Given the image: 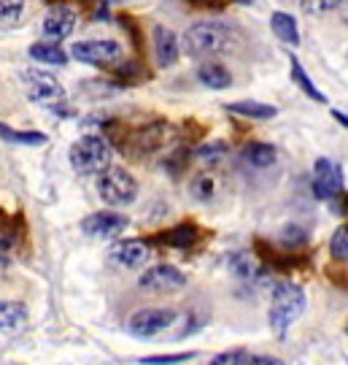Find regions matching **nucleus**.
I'll use <instances>...</instances> for the list:
<instances>
[{
    "label": "nucleus",
    "mask_w": 348,
    "mask_h": 365,
    "mask_svg": "<svg viewBox=\"0 0 348 365\" xmlns=\"http://www.w3.org/2000/svg\"><path fill=\"white\" fill-rule=\"evenodd\" d=\"M232 3H238V6H254L257 0H232Z\"/></svg>",
    "instance_id": "obj_35"
},
{
    "label": "nucleus",
    "mask_w": 348,
    "mask_h": 365,
    "mask_svg": "<svg viewBox=\"0 0 348 365\" xmlns=\"http://www.w3.org/2000/svg\"><path fill=\"white\" fill-rule=\"evenodd\" d=\"M70 54L78 63H87V66H114L122 60V46L108 38H92L73 43Z\"/></svg>",
    "instance_id": "obj_8"
},
{
    "label": "nucleus",
    "mask_w": 348,
    "mask_h": 365,
    "mask_svg": "<svg viewBox=\"0 0 348 365\" xmlns=\"http://www.w3.org/2000/svg\"><path fill=\"white\" fill-rule=\"evenodd\" d=\"M0 138L9 144H25V146H43L49 138L43 133H27V130H11L9 125L0 122Z\"/></svg>",
    "instance_id": "obj_23"
},
{
    "label": "nucleus",
    "mask_w": 348,
    "mask_h": 365,
    "mask_svg": "<svg viewBox=\"0 0 348 365\" xmlns=\"http://www.w3.org/2000/svg\"><path fill=\"white\" fill-rule=\"evenodd\" d=\"M235 33L221 22H194L186 33H184V49L192 57H219L235 49Z\"/></svg>",
    "instance_id": "obj_1"
},
{
    "label": "nucleus",
    "mask_w": 348,
    "mask_h": 365,
    "mask_svg": "<svg viewBox=\"0 0 348 365\" xmlns=\"http://www.w3.org/2000/svg\"><path fill=\"white\" fill-rule=\"evenodd\" d=\"M227 111L241 114V117H248V119H273L275 114H278V111H275V106L257 103V101H238V103H227Z\"/></svg>",
    "instance_id": "obj_20"
},
{
    "label": "nucleus",
    "mask_w": 348,
    "mask_h": 365,
    "mask_svg": "<svg viewBox=\"0 0 348 365\" xmlns=\"http://www.w3.org/2000/svg\"><path fill=\"white\" fill-rule=\"evenodd\" d=\"M189 3H194V6H203V9H221L219 0H189Z\"/></svg>",
    "instance_id": "obj_33"
},
{
    "label": "nucleus",
    "mask_w": 348,
    "mask_h": 365,
    "mask_svg": "<svg viewBox=\"0 0 348 365\" xmlns=\"http://www.w3.org/2000/svg\"><path fill=\"white\" fill-rule=\"evenodd\" d=\"M213 190H216V182L211 179V176H197L192 182V195L197 197V200H211L213 197Z\"/></svg>",
    "instance_id": "obj_26"
},
{
    "label": "nucleus",
    "mask_w": 348,
    "mask_h": 365,
    "mask_svg": "<svg viewBox=\"0 0 348 365\" xmlns=\"http://www.w3.org/2000/svg\"><path fill=\"white\" fill-rule=\"evenodd\" d=\"M194 352H179V354H162V357H143V365H179L192 360Z\"/></svg>",
    "instance_id": "obj_28"
},
{
    "label": "nucleus",
    "mask_w": 348,
    "mask_h": 365,
    "mask_svg": "<svg viewBox=\"0 0 348 365\" xmlns=\"http://www.w3.org/2000/svg\"><path fill=\"white\" fill-rule=\"evenodd\" d=\"M332 117L337 119V122H343V125H346L348 119H346V114H340V111H332Z\"/></svg>",
    "instance_id": "obj_34"
},
{
    "label": "nucleus",
    "mask_w": 348,
    "mask_h": 365,
    "mask_svg": "<svg viewBox=\"0 0 348 365\" xmlns=\"http://www.w3.org/2000/svg\"><path fill=\"white\" fill-rule=\"evenodd\" d=\"M329 252H332V260L335 262L348 260V230H346V225L335 230L332 241H329Z\"/></svg>",
    "instance_id": "obj_25"
},
{
    "label": "nucleus",
    "mask_w": 348,
    "mask_h": 365,
    "mask_svg": "<svg viewBox=\"0 0 348 365\" xmlns=\"http://www.w3.org/2000/svg\"><path fill=\"white\" fill-rule=\"evenodd\" d=\"M22 84H25V95L33 103L54 108V111H60V106L65 103V87L57 81V76L46 71H38V68L22 71Z\"/></svg>",
    "instance_id": "obj_5"
},
{
    "label": "nucleus",
    "mask_w": 348,
    "mask_h": 365,
    "mask_svg": "<svg viewBox=\"0 0 348 365\" xmlns=\"http://www.w3.org/2000/svg\"><path fill=\"white\" fill-rule=\"evenodd\" d=\"M243 354H246L243 349H238V352H221L211 360V365H241Z\"/></svg>",
    "instance_id": "obj_32"
},
{
    "label": "nucleus",
    "mask_w": 348,
    "mask_h": 365,
    "mask_svg": "<svg viewBox=\"0 0 348 365\" xmlns=\"http://www.w3.org/2000/svg\"><path fill=\"white\" fill-rule=\"evenodd\" d=\"M70 165L81 176H95L111 165V144L100 135H81L70 146Z\"/></svg>",
    "instance_id": "obj_3"
},
{
    "label": "nucleus",
    "mask_w": 348,
    "mask_h": 365,
    "mask_svg": "<svg viewBox=\"0 0 348 365\" xmlns=\"http://www.w3.org/2000/svg\"><path fill=\"white\" fill-rule=\"evenodd\" d=\"M30 57L36 63H46V66H65L68 63V52L63 46H57L54 41H41L30 46Z\"/></svg>",
    "instance_id": "obj_19"
},
{
    "label": "nucleus",
    "mask_w": 348,
    "mask_h": 365,
    "mask_svg": "<svg viewBox=\"0 0 348 365\" xmlns=\"http://www.w3.org/2000/svg\"><path fill=\"white\" fill-rule=\"evenodd\" d=\"M97 176V192L105 200V206H130L138 197V182L130 170L108 165Z\"/></svg>",
    "instance_id": "obj_4"
},
{
    "label": "nucleus",
    "mask_w": 348,
    "mask_h": 365,
    "mask_svg": "<svg viewBox=\"0 0 348 365\" xmlns=\"http://www.w3.org/2000/svg\"><path fill=\"white\" fill-rule=\"evenodd\" d=\"M73 30H76V11H73V9H68V6H54L52 11L46 14L43 25H41L43 38H49V41L68 38Z\"/></svg>",
    "instance_id": "obj_12"
},
{
    "label": "nucleus",
    "mask_w": 348,
    "mask_h": 365,
    "mask_svg": "<svg viewBox=\"0 0 348 365\" xmlns=\"http://www.w3.org/2000/svg\"><path fill=\"white\" fill-rule=\"evenodd\" d=\"M232 271L238 279H243V282H257V276H265V271L257 265V260L248 255V252H238V255H232Z\"/></svg>",
    "instance_id": "obj_21"
},
{
    "label": "nucleus",
    "mask_w": 348,
    "mask_h": 365,
    "mask_svg": "<svg viewBox=\"0 0 348 365\" xmlns=\"http://www.w3.org/2000/svg\"><path fill=\"white\" fill-rule=\"evenodd\" d=\"M197 78H200V84H206L211 90H227V87H232V73L224 66H219V63H203V66L197 68Z\"/></svg>",
    "instance_id": "obj_16"
},
{
    "label": "nucleus",
    "mask_w": 348,
    "mask_h": 365,
    "mask_svg": "<svg viewBox=\"0 0 348 365\" xmlns=\"http://www.w3.org/2000/svg\"><path fill=\"white\" fill-rule=\"evenodd\" d=\"M289 63H292V76H295V81L300 84V90L305 92L310 101H316V103H327V95H324L322 90H316V87H313V81H310L308 73L302 71V66H300V60H297L295 54H289Z\"/></svg>",
    "instance_id": "obj_22"
},
{
    "label": "nucleus",
    "mask_w": 348,
    "mask_h": 365,
    "mask_svg": "<svg viewBox=\"0 0 348 365\" xmlns=\"http://www.w3.org/2000/svg\"><path fill=\"white\" fill-rule=\"evenodd\" d=\"M130 220L122 217V214H114V211H97V214H90L87 220L81 222V230L90 235V238H116L127 230Z\"/></svg>",
    "instance_id": "obj_11"
},
{
    "label": "nucleus",
    "mask_w": 348,
    "mask_h": 365,
    "mask_svg": "<svg viewBox=\"0 0 348 365\" xmlns=\"http://www.w3.org/2000/svg\"><path fill=\"white\" fill-rule=\"evenodd\" d=\"M343 0H302V11L305 14H327L335 11Z\"/></svg>",
    "instance_id": "obj_29"
},
{
    "label": "nucleus",
    "mask_w": 348,
    "mask_h": 365,
    "mask_svg": "<svg viewBox=\"0 0 348 365\" xmlns=\"http://www.w3.org/2000/svg\"><path fill=\"white\" fill-rule=\"evenodd\" d=\"M152 257V247L146 241H138V238H127V241H119L108 249V262L116 265V268H141L146 265Z\"/></svg>",
    "instance_id": "obj_10"
},
{
    "label": "nucleus",
    "mask_w": 348,
    "mask_h": 365,
    "mask_svg": "<svg viewBox=\"0 0 348 365\" xmlns=\"http://www.w3.org/2000/svg\"><path fill=\"white\" fill-rule=\"evenodd\" d=\"M224 155H227V144H224V141H216V144H208L197 149V157L206 160V163H216V160H221Z\"/></svg>",
    "instance_id": "obj_30"
},
{
    "label": "nucleus",
    "mask_w": 348,
    "mask_h": 365,
    "mask_svg": "<svg viewBox=\"0 0 348 365\" xmlns=\"http://www.w3.org/2000/svg\"><path fill=\"white\" fill-rule=\"evenodd\" d=\"M25 11V0H0V22H14Z\"/></svg>",
    "instance_id": "obj_27"
},
{
    "label": "nucleus",
    "mask_w": 348,
    "mask_h": 365,
    "mask_svg": "<svg viewBox=\"0 0 348 365\" xmlns=\"http://www.w3.org/2000/svg\"><path fill=\"white\" fill-rule=\"evenodd\" d=\"M313 192L319 200H335L346 192V179L335 160L319 157L313 165Z\"/></svg>",
    "instance_id": "obj_6"
},
{
    "label": "nucleus",
    "mask_w": 348,
    "mask_h": 365,
    "mask_svg": "<svg viewBox=\"0 0 348 365\" xmlns=\"http://www.w3.org/2000/svg\"><path fill=\"white\" fill-rule=\"evenodd\" d=\"M305 312V289L295 282H278L273 289L270 306V327L278 339H284L289 327L297 322V317Z\"/></svg>",
    "instance_id": "obj_2"
},
{
    "label": "nucleus",
    "mask_w": 348,
    "mask_h": 365,
    "mask_svg": "<svg viewBox=\"0 0 348 365\" xmlns=\"http://www.w3.org/2000/svg\"><path fill=\"white\" fill-rule=\"evenodd\" d=\"M157 244H165V247L173 249H192L197 241H200V227L194 222H184V225H176L168 233H159L154 238Z\"/></svg>",
    "instance_id": "obj_13"
},
{
    "label": "nucleus",
    "mask_w": 348,
    "mask_h": 365,
    "mask_svg": "<svg viewBox=\"0 0 348 365\" xmlns=\"http://www.w3.org/2000/svg\"><path fill=\"white\" fill-rule=\"evenodd\" d=\"M270 27H273V33L278 36V41H284V43H289V46L300 43V27H297V19L292 16V14L275 11L270 16Z\"/></svg>",
    "instance_id": "obj_17"
},
{
    "label": "nucleus",
    "mask_w": 348,
    "mask_h": 365,
    "mask_svg": "<svg viewBox=\"0 0 348 365\" xmlns=\"http://www.w3.org/2000/svg\"><path fill=\"white\" fill-rule=\"evenodd\" d=\"M241 365H286V363L278 360V357H270V354H243Z\"/></svg>",
    "instance_id": "obj_31"
},
{
    "label": "nucleus",
    "mask_w": 348,
    "mask_h": 365,
    "mask_svg": "<svg viewBox=\"0 0 348 365\" xmlns=\"http://www.w3.org/2000/svg\"><path fill=\"white\" fill-rule=\"evenodd\" d=\"M154 49H157V60H159V66H176L179 63V38L170 33L168 27L157 25L154 27Z\"/></svg>",
    "instance_id": "obj_15"
},
{
    "label": "nucleus",
    "mask_w": 348,
    "mask_h": 365,
    "mask_svg": "<svg viewBox=\"0 0 348 365\" xmlns=\"http://www.w3.org/2000/svg\"><path fill=\"white\" fill-rule=\"evenodd\" d=\"M176 325L173 309H141L127 319V330L138 339H152Z\"/></svg>",
    "instance_id": "obj_7"
},
{
    "label": "nucleus",
    "mask_w": 348,
    "mask_h": 365,
    "mask_svg": "<svg viewBox=\"0 0 348 365\" xmlns=\"http://www.w3.org/2000/svg\"><path fill=\"white\" fill-rule=\"evenodd\" d=\"M138 284L152 292H176V289L186 287V276L181 274L176 265L159 262V265H152L149 271H143Z\"/></svg>",
    "instance_id": "obj_9"
},
{
    "label": "nucleus",
    "mask_w": 348,
    "mask_h": 365,
    "mask_svg": "<svg viewBox=\"0 0 348 365\" xmlns=\"http://www.w3.org/2000/svg\"><path fill=\"white\" fill-rule=\"evenodd\" d=\"M275 157H278L275 146L265 144V141H254V144H248L243 149V160L251 168H270L275 163Z\"/></svg>",
    "instance_id": "obj_18"
},
{
    "label": "nucleus",
    "mask_w": 348,
    "mask_h": 365,
    "mask_svg": "<svg viewBox=\"0 0 348 365\" xmlns=\"http://www.w3.org/2000/svg\"><path fill=\"white\" fill-rule=\"evenodd\" d=\"M27 322H30V312H27L25 303H16V300H0V330H3V333L25 330Z\"/></svg>",
    "instance_id": "obj_14"
},
{
    "label": "nucleus",
    "mask_w": 348,
    "mask_h": 365,
    "mask_svg": "<svg viewBox=\"0 0 348 365\" xmlns=\"http://www.w3.org/2000/svg\"><path fill=\"white\" fill-rule=\"evenodd\" d=\"M281 244L289 249H300L308 244V233H305V227H300V225H284V230H281Z\"/></svg>",
    "instance_id": "obj_24"
}]
</instances>
